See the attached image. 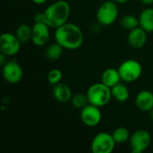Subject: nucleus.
Instances as JSON below:
<instances>
[{
	"label": "nucleus",
	"mask_w": 153,
	"mask_h": 153,
	"mask_svg": "<svg viewBox=\"0 0 153 153\" xmlns=\"http://www.w3.org/2000/svg\"><path fill=\"white\" fill-rule=\"evenodd\" d=\"M55 40L60 44L64 48L69 50H74L83 43L84 36L79 26L74 23L65 22L62 26L56 29Z\"/></svg>",
	"instance_id": "1"
},
{
	"label": "nucleus",
	"mask_w": 153,
	"mask_h": 153,
	"mask_svg": "<svg viewBox=\"0 0 153 153\" xmlns=\"http://www.w3.org/2000/svg\"><path fill=\"white\" fill-rule=\"evenodd\" d=\"M70 12V4L66 1L57 0L49 4L42 13L43 22L50 28L56 29L67 22Z\"/></svg>",
	"instance_id": "2"
},
{
	"label": "nucleus",
	"mask_w": 153,
	"mask_h": 153,
	"mask_svg": "<svg viewBox=\"0 0 153 153\" xmlns=\"http://www.w3.org/2000/svg\"><path fill=\"white\" fill-rule=\"evenodd\" d=\"M87 97L90 104L99 108L108 105L112 98L111 88L101 82H97L90 86L87 91Z\"/></svg>",
	"instance_id": "3"
},
{
	"label": "nucleus",
	"mask_w": 153,
	"mask_h": 153,
	"mask_svg": "<svg viewBox=\"0 0 153 153\" xmlns=\"http://www.w3.org/2000/svg\"><path fill=\"white\" fill-rule=\"evenodd\" d=\"M118 16V7L117 2L114 0L105 1L99 7L96 18L101 25L109 26L113 24Z\"/></svg>",
	"instance_id": "4"
},
{
	"label": "nucleus",
	"mask_w": 153,
	"mask_h": 153,
	"mask_svg": "<svg viewBox=\"0 0 153 153\" xmlns=\"http://www.w3.org/2000/svg\"><path fill=\"white\" fill-rule=\"evenodd\" d=\"M121 80L126 82H133L140 78L143 73V67L140 62L135 59H127L118 67Z\"/></svg>",
	"instance_id": "5"
},
{
	"label": "nucleus",
	"mask_w": 153,
	"mask_h": 153,
	"mask_svg": "<svg viewBox=\"0 0 153 153\" xmlns=\"http://www.w3.org/2000/svg\"><path fill=\"white\" fill-rule=\"evenodd\" d=\"M116 142L111 134L101 132L94 136L91 149L93 153H111L115 149Z\"/></svg>",
	"instance_id": "6"
},
{
	"label": "nucleus",
	"mask_w": 153,
	"mask_h": 153,
	"mask_svg": "<svg viewBox=\"0 0 153 153\" xmlns=\"http://www.w3.org/2000/svg\"><path fill=\"white\" fill-rule=\"evenodd\" d=\"M152 136L147 130L139 129L131 134L129 139L130 148L133 153H142L151 144Z\"/></svg>",
	"instance_id": "7"
},
{
	"label": "nucleus",
	"mask_w": 153,
	"mask_h": 153,
	"mask_svg": "<svg viewBox=\"0 0 153 153\" xmlns=\"http://www.w3.org/2000/svg\"><path fill=\"white\" fill-rule=\"evenodd\" d=\"M2 75L5 82L11 84L20 82L23 76V70L21 65L15 60L7 61L2 68Z\"/></svg>",
	"instance_id": "8"
},
{
	"label": "nucleus",
	"mask_w": 153,
	"mask_h": 153,
	"mask_svg": "<svg viewBox=\"0 0 153 153\" xmlns=\"http://www.w3.org/2000/svg\"><path fill=\"white\" fill-rule=\"evenodd\" d=\"M21 41L15 34L5 32L0 36V50L7 56H13L19 53L21 49Z\"/></svg>",
	"instance_id": "9"
},
{
	"label": "nucleus",
	"mask_w": 153,
	"mask_h": 153,
	"mask_svg": "<svg viewBox=\"0 0 153 153\" xmlns=\"http://www.w3.org/2000/svg\"><path fill=\"white\" fill-rule=\"evenodd\" d=\"M80 116L82 122L89 127L97 126L100 123L102 117V114L100 110V108L90 103L81 109Z\"/></svg>",
	"instance_id": "10"
},
{
	"label": "nucleus",
	"mask_w": 153,
	"mask_h": 153,
	"mask_svg": "<svg viewBox=\"0 0 153 153\" xmlns=\"http://www.w3.org/2000/svg\"><path fill=\"white\" fill-rule=\"evenodd\" d=\"M49 26L45 22H34L32 26V35H31V41L37 47L45 46L50 36L49 32Z\"/></svg>",
	"instance_id": "11"
},
{
	"label": "nucleus",
	"mask_w": 153,
	"mask_h": 153,
	"mask_svg": "<svg viewBox=\"0 0 153 153\" xmlns=\"http://www.w3.org/2000/svg\"><path fill=\"white\" fill-rule=\"evenodd\" d=\"M127 40L129 45L134 48H142L147 42V31L138 26L129 30Z\"/></svg>",
	"instance_id": "12"
},
{
	"label": "nucleus",
	"mask_w": 153,
	"mask_h": 153,
	"mask_svg": "<svg viewBox=\"0 0 153 153\" xmlns=\"http://www.w3.org/2000/svg\"><path fill=\"white\" fill-rule=\"evenodd\" d=\"M135 105L141 111L149 112L153 108V93L151 91H141L135 98Z\"/></svg>",
	"instance_id": "13"
},
{
	"label": "nucleus",
	"mask_w": 153,
	"mask_h": 153,
	"mask_svg": "<svg viewBox=\"0 0 153 153\" xmlns=\"http://www.w3.org/2000/svg\"><path fill=\"white\" fill-rule=\"evenodd\" d=\"M53 97L59 103H67L72 100V91L65 83L59 82L53 87Z\"/></svg>",
	"instance_id": "14"
},
{
	"label": "nucleus",
	"mask_w": 153,
	"mask_h": 153,
	"mask_svg": "<svg viewBox=\"0 0 153 153\" xmlns=\"http://www.w3.org/2000/svg\"><path fill=\"white\" fill-rule=\"evenodd\" d=\"M121 81V77L118 72V69L108 68L101 74V82L108 86L109 88L114 87Z\"/></svg>",
	"instance_id": "15"
},
{
	"label": "nucleus",
	"mask_w": 153,
	"mask_h": 153,
	"mask_svg": "<svg viewBox=\"0 0 153 153\" xmlns=\"http://www.w3.org/2000/svg\"><path fill=\"white\" fill-rule=\"evenodd\" d=\"M138 18L140 27L147 32H153V8H146Z\"/></svg>",
	"instance_id": "16"
},
{
	"label": "nucleus",
	"mask_w": 153,
	"mask_h": 153,
	"mask_svg": "<svg viewBox=\"0 0 153 153\" xmlns=\"http://www.w3.org/2000/svg\"><path fill=\"white\" fill-rule=\"evenodd\" d=\"M112 98L119 102H126L130 96V91L127 86L124 83H117L114 87L111 88Z\"/></svg>",
	"instance_id": "17"
},
{
	"label": "nucleus",
	"mask_w": 153,
	"mask_h": 153,
	"mask_svg": "<svg viewBox=\"0 0 153 153\" xmlns=\"http://www.w3.org/2000/svg\"><path fill=\"white\" fill-rule=\"evenodd\" d=\"M15 35L18 38V39L21 41V43H26L29 40H31V35H32V27L29 26L26 23L20 24L15 31Z\"/></svg>",
	"instance_id": "18"
},
{
	"label": "nucleus",
	"mask_w": 153,
	"mask_h": 153,
	"mask_svg": "<svg viewBox=\"0 0 153 153\" xmlns=\"http://www.w3.org/2000/svg\"><path fill=\"white\" fill-rule=\"evenodd\" d=\"M63 49L64 48L60 44H58L57 42H55L47 47L45 55L47 58L49 60H56L61 56L63 53Z\"/></svg>",
	"instance_id": "19"
},
{
	"label": "nucleus",
	"mask_w": 153,
	"mask_h": 153,
	"mask_svg": "<svg viewBox=\"0 0 153 153\" xmlns=\"http://www.w3.org/2000/svg\"><path fill=\"white\" fill-rule=\"evenodd\" d=\"M111 134H112L116 143H119V144L128 142L130 137H131L129 130L126 127H123V126L116 128Z\"/></svg>",
	"instance_id": "20"
},
{
	"label": "nucleus",
	"mask_w": 153,
	"mask_h": 153,
	"mask_svg": "<svg viewBox=\"0 0 153 153\" xmlns=\"http://www.w3.org/2000/svg\"><path fill=\"white\" fill-rule=\"evenodd\" d=\"M121 26L128 30H131L139 26V18L133 14H126L121 20Z\"/></svg>",
	"instance_id": "21"
},
{
	"label": "nucleus",
	"mask_w": 153,
	"mask_h": 153,
	"mask_svg": "<svg viewBox=\"0 0 153 153\" xmlns=\"http://www.w3.org/2000/svg\"><path fill=\"white\" fill-rule=\"evenodd\" d=\"M71 103H72V105H73L74 108H78V109H82V108H84L87 104H89V100H88L87 94L77 93V94L74 95V96L72 97Z\"/></svg>",
	"instance_id": "22"
},
{
	"label": "nucleus",
	"mask_w": 153,
	"mask_h": 153,
	"mask_svg": "<svg viewBox=\"0 0 153 153\" xmlns=\"http://www.w3.org/2000/svg\"><path fill=\"white\" fill-rule=\"evenodd\" d=\"M63 79V74L59 69H52L48 74V82L53 86L61 82Z\"/></svg>",
	"instance_id": "23"
},
{
	"label": "nucleus",
	"mask_w": 153,
	"mask_h": 153,
	"mask_svg": "<svg viewBox=\"0 0 153 153\" xmlns=\"http://www.w3.org/2000/svg\"><path fill=\"white\" fill-rule=\"evenodd\" d=\"M6 56H7L6 55H4V53L1 52V55H0V65H1L2 66L7 62V61H5V57H6Z\"/></svg>",
	"instance_id": "24"
},
{
	"label": "nucleus",
	"mask_w": 153,
	"mask_h": 153,
	"mask_svg": "<svg viewBox=\"0 0 153 153\" xmlns=\"http://www.w3.org/2000/svg\"><path fill=\"white\" fill-rule=\"evenodd\" d=\"M34 4H43L44 3H46L48 0H31Z\"/></svg>",
	"instance_id": "25"
},
{
	"label": "nucleus",
	"mask_w": 153,
	"mask_h": 153,
	"mask_svg": "<svg viewBox=\"0 0 153 153\" xmlns=\"http://www.w3.org/2000/svg\"><path fill=\"white\" fill-rule=\"evenodd\" d=\"M141 2L146 5H150V4H152L153 0H141Z\"/></svg>",
	"instance_id": "26"
},
{
	"label": "nucleus",
	"mask_w": 153,
	"mask_h": 153,
	"mask_svg": "<svg viewBox=\"0 0 153 153\" xmlns=\"http://www.w3.org/2000/svg\"><path fill=\"white\" fill-rule=\"evenodd\" d=\"M114 1H116L117 3H119V4H125V3L128 2L129 0H114Z\"/></svg>",
	"instance_id": "27"
},
{
	"label": "nucleus",
	"mask_w": 153,
	"mask_h": 153,
	"mask_svg": "<svg viewBox=\"0 0 153 153\" xmlns=\"http://www.w3.org/2000/svg\"><path fill=\"white\" fill-rule=\"evenodd\" d=\"M149 114H150V117H151V119L153 121V108L149 111Z\"/></svg>",
	"instance_id": "28"
},
{
	"label": "nucleus",
	"mask_w": 153,
	"mask_h": 153,
	"mask_svg": "<svg viewBox=\"0 0 153 153\" xmlns=\"http://www.w3.org/2000/svg\"><path fill=\"white\" fill-rule=\"evenodd\" d=\"M12 1H16V0H12Z\"/></svg>",
	"instance_id": "29"
}]
</instances>
